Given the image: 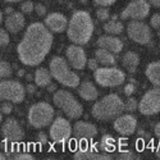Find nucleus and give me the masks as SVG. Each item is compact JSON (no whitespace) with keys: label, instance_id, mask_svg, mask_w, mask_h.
Segmentation results:
<instances>
[{"label":"nucleus","instance_id":"nucleus-1","mask_svg":"<svg viewBox=\"0 0 160 160\" xmlns=\"http://www.w3.org/2000/svg\"><path fill=\"white\" fill-rule=\"evenodd\" d=\"M52 41V33L45 24L40 22L30 24L17 46L21 63L28 67L38 65L49 54Z\"/></svg>","mask_w":160,"mask_h":160},{"label":"nucleus","instance_id":"nucleus-2","mask_svg":"<svg viewBox=\"0 0 160 160\" xmlns=\"http://www.w3.org/2000/svg\"><path fill=\"white\" fill-rule=\"evenodd\" d=\"M94 33V22L86 10L74 12L67 27V35L73 44L85 45L87 44Z\"/></svg>","mask_w":160,"mask_h":160},{"label":"nucleus","instance_id":"nucleus-3","mask_svg":"<svg viewBox=\"0 0 160 160\" xmlns=\"http://www.w3.org/2000/svg\"><path fill=\"white\" fill-rule=\"evenodd\" d=\"M124 112V101L117 94H109L104 96L92 106V117L98 121H110L115 119Z\"/></svg>","mask_w":160,"mask_h":160},{"label":"nucleus","instance_id":"nucleus-4","mask_svg":"<svg viewBox=\"0 0 160 160\" xmlns=\"http://www.w3.org/2000/svg\"><path fill=\"white\" fill-rule=\"evenodd\" d=\"M49 71L52 76V78L60 85L69 87V88H76L79 85V77L69 67L67 60L62 57H54L50 60Z\"/></svg>","mask_w":160,"mask_h":160},{"label":"nucleus","instance_id":"nucleus-5","mask_svg":"<svg viewBox=\"0 0 160 160\" xmlns=\"http://www.w3.org/2000/svg\"><path fill=\"white\" fill-rule=\"evenodd\" d=\"M55 106L62 109L68 118L71 119H78L83 114L82 105L78 102V100L73 96V94L68 92L67 90H57L52 96Z\"/></svg>","mask_w":160,"mask_h":160},{"label":"nucleus","instance_id":"nucleus-6","mask_svg":"<svg viewBox=\"0 0 160 160\" xmlns=\"http://www.w3.org/2000/svg\"><path fill=\"white\" fill-rule=\"evenodd\" d=\"M54 119V109L45 101L33 104L28 110V123L33 128H44L51 124Z\"/></svg>","mask_w":160,"mask_h":160},{"label":"nucleus","instance_id":"nucleus-7","mask_svg":"<svg viewBox=\"0 0 160 160\" xmlns=\"http://www.w3.org/2000/svg\"><path fill=\"white\" fill-rule=\"evenodd\" d=\"M94 72L95 81L101 87H117L126 81V74L115 67H101Z\"/></svg>","mask_w":160,"mask_h":160},{"label":"nucleus","instance_id":"nucleus-8","mask_svg":"<svg viewBox=\"0 0 160 160\" xmlns=\"http://www.w3.org/2000/svg\"><path fill=\"white\" fill-rule=\"evenodd\" d=\"M49 136L55 143L64 145L68 142L73 136V128L71 127L68 119H65L63 117H58L57 119H54L50 126Z\"/></svg>","mask_w":160,"mask_h":160},{"label":"nucleus","instance_id":"nucleus-9","mask_svg":"<svg viewBox=\"0 0 160 160\" xmlns=\"http://www.w3.org/2000/svg\"><path fill=\"white\" fill-rule=\"evenodd\" d=\"M26 88L17 81H0V101L10 102H22L24 100Z\"/></svg>","mask_w":160,"mask_h":160},{"label":"nucleus","instance_id":"nucleus-10","mask_svg":"<svg viewBox=\"0 0 160 160\" xmlns=\"http://www.w3.org/2000/svg\"><path fill=\"white\" fill-rule=\"evenodd\" d=\"M138 110L143 115H155L160 113V86H155L142 96Z\"/></svg>","mask_w":160,"mask_h":160},{"label":"nucleus","instance_id":"nucleus-11","mask_svg":"<svg viewBox=\"0 0 160 160\" xmlns=\"http://www.w3.org/2000/svg\"><path fill=\"white\" fill-rule=\"evenodd\" d=\"M150 4L148 0H132L122 12V19H132V21H142L149 16Z\"/></svg>","mask_w":160,"mask_h":160},{"label":"nucleus","instance_id":"nucleus-12","mask_svg":"<svg viewBox=\"0 0 160 160\" xmlns=\"http://www.w3.org/2000/svg\"><path fill=\"white\" fill-rule=\"evenodd\" d=\"M127 35L133 42L146 45L151 41V31L148 24L140 21H132L127 26Z\"/></svg>","mask_w":160,"mask_h":160},{"label":"nucleus","instance_id":"nucleus-13","mask_svg":"<svg viewBox=\"0 0 160 160\" xmlns=\"http://www.w3.org/2000/svg\"><path fill=\"white\" fill-rule=\"evenodd\" d=\"M73 158L76 160H110L112 156L106 154H99L98 149L94 145H87L86 142H81L79 148L74 151Z\"/></svg>","mask_w":160,"mask_h":160},{"label":"nucleus","instance_id":"nucleus-14","mask_svg":"<svg viewBox=\"0 0 160 160\" xmlns=\"http://www.w3.org/2000/svg\"><path fill=\"white\" fill-rule=\"evenodd\" d=\"M65 55H67V59H68L69 64L74 69H83L87 65V57H86L85 50L81 48V45H77V44L69 45L67 48Z\"/></svg>","mask_w":160,"mask_h":160},{"label":"nucleus","instance_id":"nucleus-15","mask_svg":"<svg viewBox=\"0 0 160 160\" xmlns=\"http://www.w3.org/2000/svg\"><path fill=\"white\" fill-rule=\"evenodd\" d=\"M113 126L115 132H118L119 135L129 136V135H133L137 128V119L132 114H123L115 118Z\"/></svg>","mask_w":160,"mask_h":160},{"label":"nucleus","instance_id":"nucleus-16","mask_svg":"<svg viewBox=\"0 0 160 160\" xmlns=\"http://www.w3.org/2000/svg\"><path fill=\"white\" fill-rule=\"evenodd\" d=\"M2 133H3V137L9 142H19L24 135L21 124L13 118L7 119V122L2 128Z\"/></svg>","mask_w":160,"mask_h":160},{"label":"nucleus","instance_id":"nucleus-17","mask_svg":"<svg viewBox=\"0 0 160 160\" xmlns=\"http://www.w3.org/2000/svg\"><path fill=\"white\" fill-rule=\"evenodd\" d=\"M98 135V128L90 122H77L73 127V136L79 142H86Z\"/></svg>","mask_w":160,"mask_h":160},{"label":"nucleus","instance_id":"nucleus-18","mask_svg":"<svg viewBox=\"0 0 160 160\" xmlns=\"http://www.w3.org/2000/svg\"><path fill=\"white\" fill-rule=\"evenodd\" d=\"M44 22L46 27L51 32H55V33L64 32L67 27H68V19L62 13H50V14H48Z\"/></svg>","mask_w":160,"mask_h":160},{"label":"nucleus","instance_id":"nucleus-19","mask_svg":"<svg viewBox=\"0 0 160 160\" xmlns=\"http://www.w3.org/2000/svg\"><path fill=\"white\" fill-rule=\"evenodd\" d=\"M98 46L110 52H121L123 50V41L113 35H105L98 38Z\"/></svg>","mask_w":160,"mask_h":160},{"label":"nucleus","instance_id":"nucleus-20","mask_svg":"<svg viewBox=\"0 0 160 160\" xmlns=\"http://www.w3.org/2000/svg\"><path fill=\"white\" fill-rule=\"evenodd\" d=\"M24 17L19 12H13L5 19V28L10 33H18L24 27Z\"/></svg>","mask_w":160,"mask_h":160},{"label":"nucleus","instance_id":"nucleus-21","mask_svg":"<svg viewBox=\"0 0 160 160\" xmlns=\"http://www.w3.org/2000/svg\"><path fill=\"white\" fill-rule=\"evenodd\" d=\"M78 95L86 101H94L98 99L99 92L94 86V83L90 81H85L82 83H79L78 86Z\"/></svg>","mask_w":160,"mask_h":160},{"label":"nucleus","instance_id":"nucleus-22","mask_svg":"<svg viewBox=\"0 0 160 160\" xmlns=\"http://www.w3.org/2000/svg\"><path fill=\"white\" fill-rule=\"evenodd\" d=\"M95 59L102 67H114L117 64V59L113 52L105 50V49H101V48H99L95 51Z\"/></svg>","mask_w":160,"mask_h":160},{"label":"nucleus","instance_id":"nucleus-23","mask_svg":"<svg viewBox=\"0 0 160 160\" xmlns=\"http://www.w3.org/2000/svg\"><path fill=\"white\" fill-rule=\"evenodd\" d=\"M145 74H146V78L154 86H160V60L150 63L146 67Z\"/></svg>","mask_w":160,"mask_h":160},{"label":"nucleus","instance_id":"nucleus-24","mask_svg":"<svg viewBox=\"0 0 160 160\" xmlns=\"http://www.w3.org/2000/svg\"><path fill=\"white\" fill-rule=\"evenodd\" d=\"M122 64L124 68H127L131 73H135L136 68L140 64V57L137 52H133V51H128L123 55L122 58Z\"/></svg>","mask_w":160,"mask_h":160},{"label":"nucleus","instance_id":"nucleus-25","mask_svg":"<svg viewBox=\"0 0 160 160\" xmlns=\"http://www.w3.org/2000/svg\"><path fill=\"white\" fill-rule=\"evenodd\" d=\"M51 73L45 68H38L35 72V83L38 87H48L51 83Z\"/></svg>","mask_w":160,"mask_h":160},{"label":"nucleus","instance_id":"nucleus-26","mask_svg":"<svg viewBox=\"0 0 160 160\" xmlns=\"http://www.w3.org/2000/svg\"><path fill=\"white\" fill-rule=\"evenodd\" d=\"M124 30V26L122 22H119L117 19H113V21H109L104 24V31L108 33V35H113V36H117V35H121Z\"/></svg>","mask_w":160,"mask_h":160},{"label":"nucleus","instance_id":"nucleus-27","mask_svg":"<svg viewBox=\"0 0 160 160\" xmlns=\"http://www.w3.org/2000/svg\"><path fill=\"white\" fill-rule=\"evenodd\" d=\"M99 148L104 152H113L115 150V148H117V142H115L114 137H112L110 135H104L100 138Z\"/></svg>","mask_w":160,"mask_h":160},{"label":"nucleus","instance_id":"nucleus-28","mask_svg":"<svg viewBox=\"0 0 160 160\" xmlns=\"http://www.w3.org/2000/svg\"><path fill=\"white\" fill-rule=\"evenodd\" d=\"M12 76V67L8 62L0 60V78H8Z\"/></svg>","mask_w":160,"mask_h":160},{"label":"nucleus","instance_id":"nucleus-29","mask_svg":"<svg viewBox=\"0 0 160 160\" xmlns=\"http://www.w3.org/2000/svg\"><path fill=\"white\" fill-rule=\"evenodd\" d=\"M138 109V102L136 99H133L131 96H128L127 101L124 102V110H127L128 113H133L135 110Z\"/></svg>","mask_w":160,"mask_h":160},{"label":"nucleus","instance_id":"nucleus-30","mask_svg":"<svg viewBox=\"0 0 160 160\" xmlns=\"http://www.w3.org/2000/svg\"><path fill=\"white\" fill-rule=\"evenodd\" d=\"M96 16H98V18H99L100 21H108L110 13H109V10L106 9L105 7H102V8H99V9H98Z\"/></svg>","mask_w":160,"mask_h":160},{"label":"nucleus","instance_id":"nucleus-31","mask_svg":"<svg viewBox=\"0 0 160 160\" xmlns=\"http://www.w3.org/2000/svg\"><path fill=\"white\" fill-rule=\"evenodd\" d=\"M33 9H35V5L32 2H24L21 5V10H22V13H24V14H30V13L33 12Z\"/></svg>","mask_w":160,"mask_h":160},{"label":"nucleus","instance_id":"nucleus-32","mask_svg":"<svg viewBox=\"0 0 160 160\" xmlns=\"http://www.w3.org/2000/svg\"><path fill=\"white\" fill-rule=\"evenodd\" d=\"M9 33L3 30V28H0V46H7L9 44Z\"/></svg>","mask_w":160,"mask_h":160},{"label":"nucleus","instance_id":"nucleus-33","mask_svg":"<svg viewBox=\"0 0 160 160\" xmlns=\"http://www.w3.org/2000/svg\"><path fill=\"white\" fill-rule=\"evenodd\" d=\"M150 26L155 30H160V14L159 13H155L150 18Z\"/></svg>","mask_w":160,"mask_h":160},{"label":"nucleus","instance_id":"nucleus-34","mask_svg":"<svg viewBox=\"0 0 160 160\" xmlns=\"http://www.w3.org/2000/svg\"><path fill=\"white\" fill-rule=\"evenodd\" d=\"M13 110V106L10 104V101H4L2 104V106H0V112H2L3 114H10Z\"/></svg>","mask_w":160,"mask_h":160},{"label":"nucleus","instance_id":"nucleus-35","mask_svg":"<svg viewBox=\"0 0 160 160\" xmlns=\"http://www.w3.org/2000/svg\"><path fill=\"white\" fill-rule=\"evenodd\" d=\"M14 159H17V160H32L33 156L28 152H18L14 155Z\"/></svg>","mask_w":160,"mask_h":160},{"label":"nucleus","instance_id":"nucleus-36","mask_svg":"<svg viewBox=\"0 0 160 160\" xmlns=\"http://www.w3.org/2000/svg\"><path fill=\"white\" fill-rule=\"evenodd\" d=\"M36 140L40 145H46L48 143V135L45 132H40L37 135V137H36Z\"/></svg>","mask_w":160,"mask_h":160},{"label":"nucleus","instance_id":"nucleus-37","mask_svg":"<svg viewBox=\"0 0 160 160\" xmlns=\"http://www.w3.org/2000/svg\"><path fill=\"white\" fill-rule=\"evenodd\" d=\"M94 2L100 7H110L115 3V0H94Z\"/></svg>","mask_w":160,"mask_h":160},{"label":"nucleus","instance_id":"nucleus-38","mask_svg":"<svg viewBox=\"0 0 160 160\" xmlns=\"http://www.w3.org/2000/svg\"><path fill=\"white\" fill-rule=\"evenodd\" d=\"M135 90H136L135 85H133V83H128V85H126V87H124V94H126L127 96H131L133 92H135Z\"/></svg>","mask_w":160,"mask_h":160},{"label":"nucleus","instance_id":"nucleus-39","mask_svg":"<svg viewBox=\"0 0 160 160\" xmlns=\"http://www.w3.org/2000/svg\"><path fill=\"white\" fill-rule=\"evenodd\" d=\"M87 65H88V68H90L91 71H96V69L99 68V63H98L96 59H90V60L87 62Z\"/></svg>","mask_w":160,"mask_h":160},{"label":"nucleus","instance_id":"nucleus-40","mask_svg":"<svg viewBox=\"0 0 160 160\" xmlns=\"http://www.w3.org/2000/svg\"><path fill=\"white\" fill-rule=\"evenodd\" d=\"M35 10L38 16H45V13H46V8L42 5V4H37L35 5Z\"/></svg>","mask_w":160,"mask_h":160},{"label":"nucleus","instance_id":"nucleus-41","mask_svg":"<svg viewBox=\"0 0 160 160\" xmlns=\"http://www.w3.org/2000/svg\"><path fill=\"white\" fill-rule=\"evenodd\" d=\"M119 159H133V154L129 152V151L121 152V154H119Z\"/></svg>","mask_w":160,"mask_h":160},{"label":"nucleus","instance_id":"nucleus-42","mask_svg":"<svg viewBox=\"0 0 160 160\" xmlns=\"http://www.w3.org/2000/svg\"><path fill=\"white\" fill-rule=\"evenodd\" d=\"M148 3H149L151 7L160 8V0H148Z\"/></svg>","mask_w":160,"mask_h":160},{"label":"nucleus","instance_id":"nucleus-43","mask_svg":"<svg viewBox=\"0 0 160 160\" xmlns=\"http://www.w3.org/2000/svg\"><path fill=\"white\" fill-rule=\"evenodd\" d=\"M154 133H155V136H156L158 138H160V122L155 126V128H154Z\"/></svg>","mask_w":160,"mask_h":160},{"label":"nucleus","instance_id":"nucleus-44","mask_svg":"<svg viewBox=\"0 0 160 160\" xmlns=\"http://www.w3.org/2000/svg\"><path fill=\"white\" fill-rule=\"evenodd\" d=\"M35 90H36L35 85H28L27 86V92H28V94H35Z\"/></svg>","mask_w":160,"mask_h":160},{"label":"nucleus","instance_id":"nucleus-45","mask_svg":"<svg viewBox=\"0 0 160 160\" xmlns=\"http://www.w3.org/2000/svg\"><path fill=\"white\" fill-rule=\"evenodd\" d=\"M156 156L160 159V143L158 145V149H156Z\"/></svg>","mask_w":160,"mask_h":160},{"label":"nucleus","instance_id":"nucleus-46","mask_svg":"<svg viewBox=\"0 0 160 160\" xmlns=\"http://www.w3.org/2000/svg\"><path fill=\"white\" fill-rule=\"evenodd\" d=\"M5 2H9V3H17V2H21V0H5Z\"/></svg>","mask_w":160,"mask_h":160},{"label":"nucleus","instance_id":"nucleus-47","mask_svg":"<svg viewBox=\"0 0 160 160\" xmlns=\"http://www.w3.org/2000/svg\"><path fill=\"white\" fill-rule=\"evenodd\" d=\"M5 159V155H3L2 152H0V160H4Z\"/></svg>","mask_w":160,"mask_h":160},{"label":"nucleus","instance_id":"nucleus-48","mask_svg":"<svg viewBox=\"0 0 160 160\" xmlns=\"http://www.w3.org/2000/svg\"><path fill=\"white\" fill-rule=\"evenodd\" d=\"M2 22H3V13L0 12V23H2Z\"/></svg>","mask_w":160,"mask_h":160},{"label":"nucleus","instance_id":"nucleus-49","mask_svg":"<svg viewBox=\"0 0 160 160\" xmlns=\"http://www.w3.org/2000/svg\"><path fill=\"white\" fill-rule=\"evenodd\" d=\"M2 121H3V113L0 112V123H2Z\"/></svg>","mask_w":160,"mask_h":160},{"label":"nucleus","instance_id":"nucleus-50","mask_svg":"<svg viewBox=\"0 0 160 160\" xmlns=\"http://www.w3.org/2000/svg\"><path fill=\"white\" fill-rule=\"evenodd\" d=\"M7 13H8V14H10V13H13V12H12L10 8H8V9H7Z\"/></svg>","mask_w":160,"mask_h":160}]
</instances>
